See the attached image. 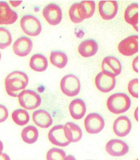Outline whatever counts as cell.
Segmentation results:
<instances>
[{
  "instance_id": "cell-1",
  "label": "cell",
  "mask_w": 140,
  "mask_h": 160,
  "mask_svg": "<svg viewBox=\"0 0 140 160\" xmlns=\"http://www.w3.org/2000/svg\"><path fill=\"white\" fill-rule=\"evenodd\" d=\"M29 78L25 72L21 71L11 72L5 79V88L9 96L18 97L19 94L27 86Z\"/></svg>"
},
{
  "instance_id": "cell-2",
  "label": "cell",
  "mask_w": 140,
  "mask_h": 160,
  "mask_svg": "<svg viewBox=\"0 0 140 160\" xmlns=\"http://www.w3.org/2000/svg\"><path fill=\"white\" fill-rule=\"evenodd\" d=\"M130 106V99L125 93L113 94L107 100V108L112 113L116 114L124 113L129 109Z\"/></svg>"
},
{
  "instance_id": "cell-3",
  "label": "cell",
  "mask_w": 140,
  "mask_h": 160,
  "mask_svg": "<svg viewBox=\"0 0 140 160\" xmlns=\"http://www.w3.org/2000/svg\"><path fill=\"white\" fill-rule=\"evenodd\" d=\"M60 88L67 97H75L81 90V83L78 76L74 74L66 75L61 80Z\"/></svg>"
},
{
  "instance_id": "cell-4",
  "label": "cell",
  "mask_w": 140,
  "mask_h": 160,
  "mask_svg": "<svg viewBox=\"0 0 140 160\" xmlns=\"http://www.w3.org/2000/svg\"><path fill=\"white\" fill-rule=\"evenodd\" d=\"M21 107L25 110H33L38 108L42 102L40 95L35 91L26 89L22 91L18 96Z\"/></svg>"
},
{
  "instance_id": "cell-5",
  "label": "cell",
  "mask_w": 140,
  "mask_h": 160,
  "mask_svg": "<svg viewBox=\"0 0 140 160\" xmlns=\"http://www.w3.org/2000/svg\"><path fill=\"white\" fill-rule=\"evenodd\" d=\"M21 28L25 33L28 36L36 37L42 31V24L40 20L33 15L23 16L20 21Z\"/></svg>"
},
{
  "instance_id": "cell-6",
  "label": "cell",
  "mask_w": 140,
  "mask_h": 160,
  "mask_svg": "<svg viewBox=\"0 0 140 160\" xmlns=\"http://www.w3.org/2000/svg\"><path fill=\"white\" fill-rule=\"evenodd\" d=\"M84 125L87 132L92 135L97 134L105 128V120L100 114L91 113L85 118Z\"/></svg>"
},
{
  "instance_id": "cell-7",
  "label": "cell",
  "mask_w": 140,
  "mask_h": 160,
  "mask_svg": "<svg viewBox=\"0 0 140 160\" xmlns=\"http://www.w3.org/2000/svg\"><path fill=\"white\" fill-rule=\"evenodd\" d=\"M42 14L50 25L56 26L62 19V12L60 7L55 3H50L44 7Z\"/></svg>"
},
{
  "instance_id": "cell-8",
  "label": "cell",
  "mask_w": 140,
  "mask_h": 160,
  "mask_svg": "<svg viewBox=\"0 0 140 160\" xmlns=\"http://www.w3.org/2000/svg\"><path fill=\"white\" fill-rule=\"evenodd\" d=\"M117 48L119 52L125 56L135 55L138 51V36L132 35L124 39L119 42Z\"/></svg>"
},
{
  "instance_id": "cell-9",
  "label": "cell",
  "mask_w": 140,
  "mask_h": 160,
  "mask_svg": "<svg viewBox=\"0 0 140 160\" xmlns=\"http://www.w3.org/2000/svg\"><path fill=\"white\" fill-rule=\"evenodd\" d=\"M95 83L96 88L103 93H109L115 88V77L111 74L101 72L95 78Z\"/></svg>"
},
{
  "instance_id": "cell-10",
  "label": "cell",
  "mask_w": 140,
  "mask_h": 160,
  "mask_svg": "<svg viewBox=\"0 0 140 160\" xmlns=\"http://www.w3.org/2000/svg\"><path fill=\"white\" fill-rule=\"evenodd\" d=\"M106 151L111 156L120 157L127 154L129 148L125 142L118 139H111L105 147Z\"/></svg>"
},
{
  "instance_id": "cell-11",
  "label": "cell",
  "mask_w": 140,
  "mask_h": 160,
  "mask_svg": "<svg viewBox=\"0 0 140 160\" xmlns=\"http://www.w3.org/2000/svg\"><path fill=\"white\" fill-rule=\"evenodd\" d=\"M48 136L49 141L58 147H65L70 144L65 136L62 125H57L51 128L48 132Z\"/></svg>"
},
{
  "instance_id": "cell-12",
  "label": "cell",
  "mask_w": 140,
  "mask_h": 160,
  "mask_svg": "<svg viewBox=\"0 0 140 160\" xmlns=\"http://www.w3.org/2000/svg\"><path fill=\"white\" fill-rule=\"evenodd\" d=\"M101 17L105 20H111L117 14L118 3L116 1H101L98 3Z\"/></svg>"
},
{
  "instance_id": "cell-13",
  "label": "cell",
  "mask_w": 140,
  "mask_h": 160,
  "mask_svg": "<svg viewBox=\"0 0 140 160\" xmlns=\"http://www.w3.org/2000/svg\"><path fill=\"white\" fill-rule=\"evenodd\" d=\"M101 69L102 72L116 77L121 73V63L115 56H108L103 59Z\"/></svg>"
},
{
  "instance_id": "cell-14",
  "label": "cell",
  "mask_w": 140,
  "mask_h": 160,
  "mask_svg": "<svg viewBox=\"0 0 140 160\" xmlns=\"http://www.w3.org/2000/svg\"><path fill=\"white\" fill-rule=\"evenodd\" d=\"M17 19V13L11 9L6 2L0 1V25H11Z\"/></svg>"
},
{
  "instance_id": "cell-15",
  "label": "cell",
  "mask_w": 140,
  "mask_h": 160,
  "mask_svg": "<svg viewBox=\"0 0 140 160\" xmlns=\"http://www.w3.org/2000/svg\"><path fill=\"white\" fill-rule=\"evenodd\" d=\"M33 44L30 38L21 37L18 38L13 44V49L15 55L19 57H25L31 52Z\"/></svg>"
},
{
  "instance_id": "cell-16",
  "label": "cell",
  "mask_w": 140,
  "mask_h": 160,
  "mask_svg": "<svg viewBox=\"0 0 140 160\" xmlns=\"http://www.w3.org/2000/svg\"><path fill=\"white\" fill-rule=\"evenodd\" d=\"M132 129V122L127 117H119L113 124V131L115 135L120 137H125Z\"/></svg>"
},
{
  "instance_id": "cell-17",
  "label": "cell",
  "mask_w": 140,
  "mask_h": 160,
  "mask_svg": "<svg viewBox=\"0 0 140 160\" xmlns=\"http://www.w3.org/2000/svg\"><path fill=\"white\" fill-rule=\"evenodd\" d=\"M98 50L97 42L93 39H88L82 41L78 48L79 55L84 58L94 56L97 52Z\"/></svg>"
},
{
  "instance_id": "cell-18",
  "label": "cell",
  "mask_w": 140,
  "mask_h": 160,
  "mask_svg": "<svg viewBox=\"0 0 140 160\" xmlns=\"http://www.w3.org/2000/svg\"><path fill=\"white\" fill-rule=\"evenodd\" d=\"M65 136L71 143L79 142L82 137V131L79 126L72 122H68L63 126Z\"/></svg>"
},
{
  "instance_id": "cell-19",
  "label": "cell",
  "mask_w": 140,
  "mask_h": 160,
  "mask_svg": "<svg viewBox=\"0 0 140 160\" xmlns=\"http://www.w3.org/2000/svg\"><path fill=\"white\" fill-rule=\"evenodd\" d=\"M34 122L41 128H47L52 125V118L50 113L46 110H36L32 115Z\"/></svg>"
},
{
  "instance_id": "cell-20",
  "label": "cell",
  "mask_w": 140,
  "mask_h": 160,
  "mask_svg": "<svg viewBox=\"0 0 140 160\" xmlns=\"http://www.w3.org/2000/svg\"><path fill=\"white\" fill-rule=\"evenodd\" d=\"M69 110L72 118L75 120L81 119L86 114V103L80 98L74 99L69 104Z\"/></svg>"
},
{
  "instance_id": "cell-21",
  "label": "cell",
  "mask_w": 140,
  "mask_h": 160,
  "mask_svg": "<svg viewBox=\"0 0 140 160\" xmlns=\"http://www.w3.org/2000/svg\"><path fill=\"white\" fill-rule=\"evenodd\" d=\"M138 3H133L127 7L124 15L125 22L132 26L136 31H138Z\"/></svg>"
},
{
  "instance_id": "cell-22",
  "label": "cell",
  "mask_w": 140,
  "mask_h": 160,
  "mask_svg": "<svg viewBox=\"0 0 140 160\" xmlns=\"http://www.w3.org/2000/svg\"><path fill=\"white\" fill-rule=\"evenodd\" d=\"M69 14L71 21L75 23L82 22L86 19V13L81 2L75 3L69 9Z\"/></svg>"
},
{
  "instance_id": "cell-23",
  "label": "cell",
  "mask_w": 140,
  "mask_h": 160,
  "mask_svg": "<svg viewBox=\"0 0 140 160\" xmlns=\"http://www.w3.org/2000/svg\"><path fill=\"white\" fill-rule=\"evenodd\" d=\"M29 66L31 69L35 72H44L48 67V59L44 55L36 53L30 58Z\"/></svg>"
},
{
  "instance_id": "cell-24",
  "label": "cell",
  "mask_w": 140,
  "mask_h": 160,
  "mask_svg": "<svg viewBox=\"0 0 140 160\" xmlns=\"http://www.w3.org/2000/svg\"><path fill=\"white\" fill-rule=\"evenodd\" d=\"M50 61L51 63L55 67L59 69H63L67 65L68 58L64 52L53 50L50 53Z\"/></svg>"
},
{
  "instance_id": "cell-25",
  "label": "cell",
  "mask_w": 140,
  "mask_h": 160,
  "mask_svg": "<svg viewBox=\"0 0 140 160\" xmlns=\"http://www.w3.org/2000/svg\"><path fill=\"white\" fill-rule=\"evenodd\" d=\"M21 137L25 143L34 144L38 141V131L33 125H29L23 128L21 132Z\"/></svg>"
},
{
  "instance_id": "cell-26",
  "label": "cell",
  "mask_w": 140,
  "mask_h": 160,
  "mask_svg": "<svg viewBox=\"0 0 140 160\" xmlns=\"http://www.w3.org/2000/svg\"><path fill=\"white\" fill-rule=\"evenodd\" d=\"M11 118L15 124L20 126H24L29 122V114L26 110L20 108L12 113Z\"/></svg>"
},
{
  "instance_id": "cell-27",
  "label": "cell",
  "mask_w": 140,
  "mask_h": 160,
  "mask_svg": "<svg viewBox=\"0 0 140 160\" xmlns=\"http://www.w3.org/2000/svg\"><path fill=\"white\" fill-rule=\"evenodd\" d=\"M12 42L11 32L7 28L0 27V49H4L9 47Z\"/></svg>"
},
{
  "instance_id": "cell-28",
  "label": "cell",
  "mask_w": 140,
  "mask_h": 160,
  "mask_svg": "<svg viewBox=\"0 0 140 160\" xmlns=\"http://www.w3.org/2000/svg\"><path fill=\"white\" fill-rule=\"evenodd\" d=\"M66 156L64 150L57 148H53L47 152L46 158L47 160H64Z\"/></svg>"
},
{
  "instance_id": "cell-29",
  "label": "cell",
  "mask_w": 140,
  "mask_h": 160,
  "mask_svg": "<svg viewBox=\"0 0 140 160\" xmlns=\"http://www.w3.org/2000/svg\"><path fill=\"white\" fill-rule=\"evenodd\" d=\"M85 9L86 19L92 17L95 11V3L93 1H83L81 2Z\"/></svg>"
},
{
  "instance_id": "cell-30",
  "label": "cell",
  "mask_w": 140,
  "mask_h": 160,
  "mask_svg": "<svg viewBox=\"0 0 140 160\" xmlns=\"http://www.w3.org/2000/svg\"><path fill=\"white\" fill-rule=\"evenodd\" d=\"M128 90L130 94L135 98H138V78L131 80L128 86Z\"/></svg>"
},
{
  "instance_id": "cell-31",
  "label": "cell",
  "mask_w": 140,
  "mask_h": 160,
  "mask_svg": "<svg viewBox=\"0 0 140 160\" xmlns=\"http://www.w3.org/2000/svg\"><path fill=\"white\" fill-rule=\"evenodd\" d=\"M8 109L6 106L0 104V123L4 122L8 117Z\"/></svg>"
},
{
  "instance_id": "cell-32",
  "label": "cell",
  "mask_w": 140,
  "mask_h": 160,
  "mask_svg": "<svg viewBox=\"0 0 140 160\" xmlns=\"http://www.w3.org/2000/svg\"><path fill=\"white\" fill-rule=\"evenodd\" d=\"M138 56H136L135 58H134L133 61V63H132V67L133 69L134 70L135 72H138Z\"/></svg>"
},
{
  "instance_id": "cell-33",
  "label": "cell",
  "mask_w": 140,
  "mask_h": 160,
  "mask_svg": "<svg viewBox=\"0 0 140 160\" xmlns=\"http://www.w3.org/2000/svg\"><path fill=\"white\" fill-rule=\"evenodd\" d=\"M9 3L14 7L19 6L22 3V1H10Z\"/></svg>"
},
{
  "instance_id": "cell-34",
  "label": "cell",
  "mask_w": 140,
  "mask_h": 160,
  "mask_svg": "<svg viewBox=\"0 0 140 160\" xmlns=\"http://www.w3.org/2000/svg\"><path fill=\"white\" fill-rule=\"evenodd\" d=\"M0 160H11V158L7 154L2 152L0 155Z\"/></svg>"
},
{
  "instance_id": "cell-35",
  "label": "cell",
  "mask_w": 140,
  "mask_h": 160,
  "mask_svg": "<svg viewBox=\"0 0 140 160\" xmlns=\"http://www.w3.org/2000/svg\"><path fill=\"white\" fill-rule=\"evenodd\" d=\"M134 118L135 120L138 122V108H136L134 113Z\"/></svg>"
},
{
  "instance_id": "cell-36",
  "label": "cell",
  "mask_w": 140,
  "mask_h": 160,
  "mask_svg": "<svg viewBox=\"0 0 140 160\" xmlns=\"http://www.w3.org/2000/svg\"><path fill=\"white\" fill-rule=\"evenodd\" d=\"M64 160H76V158L73 155H69L68 156H66Z\"/></svg>"
},
{
  "instance_id": "cell-37",
  "label": "cell",
  "mask_w": 140,
  "mask_h": 160,
  "mask_svg": "<svg viewBox=\"0 0 140 160\" xmlns=\"http://www.w3.org/2000/svg\"><path fill=\"white\" fill-rule=\"evenodd\" d=\"M3 150V144L1 141H0V155L2 154Z\"/></svg>"
},
{
  "instance_id": "cell-38",
  "label": "cell",
  "mask_w": 140,
  "mask_h": 160,
  "mask_svg": "<svg viewBox=\"0 0 140 160\" xmlns=\"http://www.w3.org/2000/svg\"><path fill=\"white\" fill-rule=\"evenodd\" d=\"M1 59V53L0 52V60Z\"/></svg>"
},
{
  "instance_id": "cell-39",
  "label": "cell",
  "mask_w": 140,
  "mask_h": 160,
  "mask_svg": "<svg viewBox=\"0 0 140 160\" xmlns=\"http://www.w3.org/2000/svg\"></svg>"
}]
</instances>
